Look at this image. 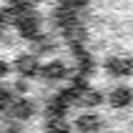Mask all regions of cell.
I'll return each instance as SVG.
<instances>
[{
  "mask_svg": "<svg viewBox=\"0 0 133 133\" xmlns=\"http://www.w3.org/2000/svg\"><path fill=\"white\" fill-rule=\"evenodd\" d=\"M5 3H8V5H10V3H13V0H5Z\"/></svg>",
  "mask_w": 133,
  "mask_h": 133,
  "instance_id": "1",
  "label": "cell"
}]
</instances>
